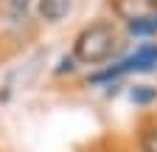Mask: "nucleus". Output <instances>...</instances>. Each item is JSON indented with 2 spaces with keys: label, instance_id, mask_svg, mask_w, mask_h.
<instances>
[{
  "label": "nucleus",
  "instance_id": "nucleus-4",
  "mask_svg": "<svg viewBox=\"0 0 157 152\" xmlns=\"http://www.w3.org/2000/svg\"><path fill=\"white\" fill-rule=\"evenodd\" d=\"M70 9H73L70 0H39V14H42V20H48V23L65 20L70 14Z\"/></svg>",
  "mask_w": 157,
  "mask_h": 152
},
{
  "label": "nucleus",
  "instance_id": "nucleus-3",
  "mask_svg": "<svg viewBox=\"0 0 157 152\" xmlns=\"http://www.w3.org/2000/svg\"><path fill=\"white\" fill-rule=\"evenodd\" d=\"M115 11L124 17V20H137V17H149L157 14V9L151 6V0H115Z\"/></svg>",
  "mask_w": 157,
  "mask_h": 152
},
{
  "label": "nucleus",
  "instance_id": "nucleus-7",
  "mask_svg": "<svg viewBox=\"0 0 157 152\" xmlns=\"http://www.w3.org/2000/svg\"><path fill=\"white\" fill-rule=\"evenodd\" d=\"M28 3H31V0H9V6H11L14 11H25V9H28Z\"/></svg>",
  "mask_w": 157,
  "mask_h": 152
},
{
  "label": "nucleus",
  "instance_id": "nucleus-5",
  "mask_svg": "<svg viewBox=\"0 0 157 152\" xmlns=\"http://www.w3.org/2000/svg\"><path fill=\"white\" fill-rule=\"evenodd\" d=\"M126 31H129L132 37H149V34H157V14L129 20V23H126Z\"/></svg>",
  "mask_w": 157,
  "mask_h": 152
},
{
  "label": "nucleus",
  "instance_id": "nucleus-2",
  "mask_svg": "<svg viewBox=\"0 0 157 152\" xmlns=\"http://www.w3.org/2000/svg\"><path fill=\"white\" fill-rule=\"evenodd\" d=\"M151 68H157V45H143L132 56H126L118 65H112L109 70L95 73L93 82H104V79H112V76H121V73H129V70H151Z\"/></svg>",
  "mask_w": 157,
  "mask_h": 152
},
{
  "label": "nucleus",
  "instance_id": "nucleus-1",
  "mask_svg": "<svg viewBox=\"0 0 157 152\" xmlns=\"http://www.w3.org/2000/svg\"><path fill=\"white\" fill-rule=\"evenodd\" d=\"M115 48H118L115 28L107 26V23H95V26H87L76 37L73 56L78 62H84V65H98V62H107L115 54Z\"/></svg>",
  "mask_w": 157,
  "mask_h": 152
},
{
  "label": "nucleus",
  "instance_id": "nucleus-8",
  "mask_svg": "<svg viewBox=\"0 0 157 152\" xmlns=\"http://www.w3.org/2000/svg\"><path fill=\"white\" fill-rule=\"evenodd\" d=\"M151 6H154V9H157V0H151Z\"/></svg>",
  "mask_w": 157,
  "mask_h": 152
},
{
  "label": "nucleus",
  "instance_id": "nucleus-6",
  "mask_svg": "<svg viewBox=\"0 0 157 152\" xmlns=\"http://www.w3.org/2000/svg\"><path fill=\"white\" fill-rule=\"evenodd\" d=\"M129 99H132L135 104H149V102L157 99V90L149 87V85H135V87L129 90Z\"/></svg>",
  "mask_w": 157,
  "mask_h": 152
}]
</instances>
